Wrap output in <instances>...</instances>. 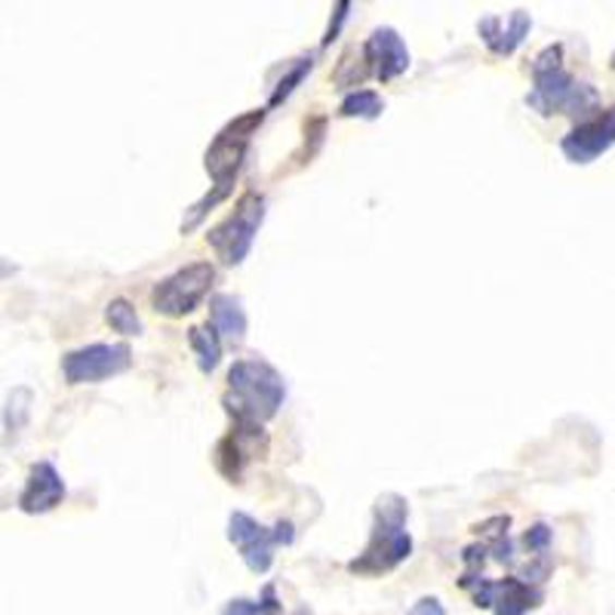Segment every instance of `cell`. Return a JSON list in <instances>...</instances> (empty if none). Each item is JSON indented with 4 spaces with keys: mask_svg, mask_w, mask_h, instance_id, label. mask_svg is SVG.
I'll use <instances>...</instances> for the list:
<instances>
[{
    "mask_svg": "<svg viewBox=\"0 0 615 615\" xmlns=\"http://www.w3.org/2000/svg\"><path fill=\"white\" fill-rule=\"evenodd\" d=\"M105 321L114 326V333L120 336H142V321H138L136 308L126 299H111L105 308Z\"/></svg>",
    "mask_w": 615,
    "mask_h": 615,
    "instance_id": "18",
    "label": "cell"
},
{
    "mask_svg": "<svg viewBox=\"0 0 615 615\" xmlns=\"http://www.w3.org/2000/svg\"><path fill=\"white\" fill-rule=\"evenodd\" d=\"M222 615H284V603L277 600V588L268 584L265 591H262V598L258 600H231L228 606H225ZM296 615H308L305 610Z\"/></svg>",
    "mask_w": 615,
    "mask_h": 615,
    "instance_id": "16",
    "label": "cell"
},
{
    "mask_svg": "<svg viewBox=\"0 0 615 615\" xmlns=\"http://www.w3.org/2000/svg\"><path fill=\"white\" fill-rule=\"evenodd\" d=\"M28 403H32V391L19 388V391L10 394L7 412H3V422H7V431H10V434H16L19 427L25 425V419H28Z\"/></svg>",
    "mask_w": 615,
    "mask_h": 615,
    "instance_id": "21",
    "label": "cell"
},
{
    "mask_svg": "<svg viewBox=\"0 0 615 615\" xmlns=\"http://www.w3.org/2000/svg\"><path fill=\"white\" fill-rule=\"evenodd\" d=\"M133 363V351L130 345H86L77 351H69L62 358V373L69 385H93V382H105V378L126 373Z\"/></svg>",
    "mask_w": 615,
    "mask_h": 615,
    "instance_id": "8",
    "label": "cell"
},
{
    "mask_svg": "<svg viewBox=\"0 0 615 615\" xmlns=\"http://www.w3.org/2000/svg\"><path fill=\"white\" fill-rule=\"evenodd\" d=\"M65 498V480L52 461H37L28 471V483L19 496V508L25 514H47L59 508Z\"/></svg>",
    "mask_w": 615,
    "mask_h": 615,
    "instance_id": "12",
    "label": "cell"
},
{
    "mask_svg": "<svg viewBox=\"0 0 615 615\" xmlns=\"http://www.w3.org/2000/svg\"><path fill=\"white\" fill-rule=\"evenodd\" d=\"M311 69H314V59H311V56H305V59H296V65H292V69L280 77V84L274 86L272 99H268V108H277L280 102H287V99L292 96V89L305 81V74Z\"/></svg>",
    "mask_w": 615,
    "mask_h": 615,
    "instance_id": "19",
    "label": "cell"
},
{
    "mask_svg": "<svg viewBox=\"0 0 615 615\" xmlns=\"http://www.w3.org/2000/svg\"><path fill=\"white\" fill-rule=\"evenodd\" d=\"M410 615H446V610L437 598H422L415 606H412Z\"/></svg>",
    "mask_w": 615,
    "mask_h": 615,
    "instance_id": "23",
    "label": "cell"
},
{
    "mask_svg": "<svg viewBox=\"0 0 615 615\" xmlns=\"http://www.w3.org/2000/svg\"><path fill=\"white\" fill-rule=\"evenodd\" d=\"M287 382L265 360H238L228 370V391L222 403L234 425L262 427L284 407Z\"/></svg>",
    "mask_w": 615,
    "mask_h": 615,
    "instance_id": "1",
    "label": "cell"
},
{
    "mask_svg": "<svg viewBox=\"0 0 615 615\" xmlns=\"http://www.w3.org/2000/svg\"><path fill=\"white\" fill-rule=\"evenodd\" d=\"M268 453V437L256 425H234L231 434H225L216 446V468L222 471L228 483H240L243 468L253 459H262Z\"/></svg>",
    "mask_w": 615,
    "mask_h": 615,
    "instance_id": "10",
    "label": "cell"
},
{
    "mask_svg": "<svg viewBox=\"0 0 615 615\" xmlns=\"http://www.w3.org/2000/svg\"><path fill=\"white\" fill-rule=\"evenodd\" d=\"M262 222H265V197L258 191H246L234 206V213L206 234V243L216 250V256L222 258L225 265H240L250 256Z\"/></svg>",
    "mask_w": 615,
    "mask_h": 615,
    "instance_id": "3",
    "label": "cell"
},
{
    "mask_svg": "<svg viewBox=\"0 0 615 615\" xmlns=\"http://www.w3.org/2000/svg\"><path fill=\"white\" fill-rule=\"evenodd\" d=\"M262 120H265V111H246V114H240L231 123H225L219 136L209 142L204 167L216 185H234L240 164L250 152V142H253L256 130L262 126Z\"/></svg>",
    "mask_w": 615,
    "mask_h": 615,
    "instance_id": "4",
    "label": "cell"
},
{
    "mask_svg": "<svg viewBox=\"0 0 615 615\" xmlns=\"http://www.w3.org/2000/svg\"><path fill=\"white\" fill-rule=\"evenodd\" d=\"M189 342L197 354V366L201 373H213L222 360V339L213 326H191Z\"/></svg>",
    "mask_w": 615,
    "mask_h": 615,
    "instance_id": "15",
    "label": "cell"
},
{
    "mask_svg": "<svg viewBox=\"0 0 615 615\" xmlns=\"http://www.w3.org/2000/svg\"><path fill=\"white\" fill-rule=\"evenodd\" d=\"M523 545L530 547L535 557H542V554H547V545H551V530H547L545 523H535V527L523 535Z\"/></svg>",
    "mask_w": 615,
    "mask_h": 615,
    "instance_id": "22",
    "label": "cell"
},
{
    "mask_svg": "<svg viewBox=\"0 0 615 615\" xmlns=\"http://www.w3.org/2000/svg\"><path fill=\"white\" fill-rule=\"evenodd\" d=\"M564 47L554 44V47H545V50L535 56L532 62V89L527 96V105L539 114H557V111H566L569 102H572V93H576V77L564 71Z\"/></svg>",
    "mask_w": 615,
    "mask_h": 615,
    "instance_id": "7",
    "label": "cell"
},
{
    "mask_svg": "<svg viewBox=\"0 0 615 615\" xmlns=\"http://www.w3.org/2000/svg\"><path fill=\"white\" fill-rule=\"evenodd\" d=\"M370 77V65H366V59L360 56V62L354 65V50H348L339 59V65H336V71H333V81L339 86H358L363 84Z\"/></svg>",
    "mask_w": 615,
    "mask_h": 615,
    "instance_id": "20",
    "label": "cell"
},
{
    "mask_svg": "<svg viewBox=\"0 0 615 615\" xmlns=\"http://www.w3.org/2000/svg\"><path fill=\"white\" fill-rule=\"evenodd\" d=\"M363 59L370 65V74L378 77L382 84L397 81L403 71L410 69V50L403 44V37L394 28H376L363 44Z\"/></svg>",
    "mask_w": 615,
    "mask_h": 615,
    "instance_id": "11",
    "label": "cell"
},
{
    "mask_svg": "<svg viewBox=\"0 0 615 615\" xmlns=\"http://www.w3.org/2000/svg\"><path fill=\"white\" fill-rule=\"evenodd\" d=\"M615 145V105L606 111H598L594 118L581 120L576 130H569L560 142L564 154L572 164H594L600 154H606Z\"/></svg>",
    "mask_w": 615,
    "mask_h": 615,
    "instance_id": "9",
    "label": "cell"
},
{
    "mask_svg": "<svg viewBox=\"0 0 615 615\" xmlns=\"http://www.w3.org/2000/svg\"><path fill=\"white\" fill-rule=\"evenodd\" d=\"M213 280H216V268L209 262H191L170 277H164L160 284H154L152 308L164 317H185L209 296Z\"/></svg>",
    "mask_w": 615,
    "mask_h": 615,
    "instance_id": "5",
    "label": "cell"
},
{
    "mask_svg": "<svg viewBox=\"0 0 615 615\" xmlns=\"http://www.w3.org/2000/svg\"><path fill=\"white\" fill-rule=\"evenodd\" d=\"M348 10H351V3H339V7H336V22H329V32H326V37H324V47L326 44H333V40L339 37V28H342V22L348 19Z\"/></svg>",
    "mask_w": 615,
    "mask_h": 615,
    "instance_id": "24",
    "label": "cell"
},
{
    "mask_svg": "<svg viewBox=\"0 0 615 615\" xmlns=\"http://www.w3.org/2000/svg\"><path fill=\"white\" fill-rule=\"evenodd\" d=\"M407 498L397 493L378 496L373 508V535L370 545L363 547L358 560H351L348 569L354 576H385L403 564L412 554V535L407 532Z\"/></svg>",
    "mask_w": 615,
    "mask_h": 615,
    "instance_id": "2",
    "label": "cell"
},
{
    "mask_svg": "<svg viewBox=\"0 0 615 615\" xmlns=\"http://www.w3.org/2000/svg\"><path fill=\"white\" fill-rule=\"evenodd\" d=\"M228 539L240 551L243 564L262 576V572L272 569L274 547L290 545L296 532H292V523H287V520H280L277 527H262L256 517L234 511L228 517Z\"/></svg>",
    "mask_w": 615,
    "mask_h": 615,
    "instance_id": "6",
    "label": "cell"
},
{
    "mask_svg": "<svg viewBox=\"0 0 615 615\" xmlns=\"http://www.w3.org/2000/svg\"><path fill=\"white\" fill-rule=\"evenodd\" d=\"M530 28L532 19L527 10H514L511 16H508V25L498 16H486L478 25L483 44L490 47V52H496V56H511L523 44V37L530 35Z\"/></svg>",
    "mask_w": 615,
    "mask_h": 615,
    "instance_id": "13",
    "label": "cell"
},
{
    "mask_svg": "<svg viewBox=\"0 0 615 615\" xmlns=\"http://www.w3.org/2000/svg\"><path fill=\"white\" fill-rule=\"evenodd\" d=\"M209 317H213V329L219 333V339L228 342H243L246 336V311L234 296H216L209 302Z\"/></svg>",
    "mask_w": 615,
    "mask_h": 615,
    "instance_id": "14",
    "label": "cell"
},
{
    "mask_svg": "<svg viewBox=\"0 0 615 615\" xmlns=\"http://www.w3.org/2000/svg\"><path fill=\"white\" fill-rule=\"evenodd\" d=\"M613 69H615V52H613Z\"/></svg>",
    "mask_w": 615,
    "mask_h": 615,
    "instance_id": "25",
    "label": "cell"
},
{
    "mask_svg": "<svg viewBox=\"0 0 615 615\" xmlns=\"http://www.w3.org/2000/svg\"><path fill=\"white\" fill-rule=\"evenodd\" d=\"M385 111V102L378 96L376 89H354L348 93L339 105V114L342 118H363V120H376L378 114Z\"/></svg>",
    "mask_w": 615,
    "mask_h": 615,
    "instance_id": "17",
    "label": "cell"
}]
</instances>
